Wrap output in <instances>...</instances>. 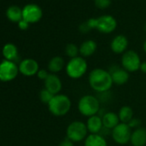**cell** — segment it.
Returning <instances> with one entry per match:
<instances>
[{
	"label": "cell",
	"instance_id": "6da1fadb",
	"mask_svg": "<svg viewBox=\"0 0 146 146\" xmlns=\"http://www.w3.org/2000/svg\"><path fill=\"white\" fill-rule=\"evenodd\" d=\"M89 84L98 94L108 92L113 85L110 72L102 68H95L89 74Z\"/></svg>",
	"mask_w": 146,
	"mask_h": 146
},
{
	"label": "cell",
	"instance_id": "7a4b0ae2",
	"mask_svg": "<svg viewBox=\"0 0 146 146\" xmlns=\"http://www.w3.org/2000/svg\"><path fill=\"white\" fill-rule=\"evenodd\" d=\"M88 63L86 59L81 56L70 58L65 64L66 75L71 79H79L87 72Z\"/></svg>",
	"mask_w": 146,
	"mask_h": 146
},
{
	"label": "cell",
	"instance_id": "3957f363",
	"mask_svg": "<svg viewBox=\"0 0 146 146\" xmlns=\"http://www.w3.org/2000/svg\"><path fill=\"white\" fill-rule=\"evenodd\" d=\"M71 101L70 97L64 94H58L53 96L48 103V109L52 114L57 117L66 115L71 108Z\"/></svg>",
	"mask_w": 146,
	"mask_h": 146
},
{
	"label": "cell",
	"instance_id": "277c9868",
	"mask_svg": "<svg viewBox=\"0 0 146 146\" xmlns=\"http://www.w3.org/2000/svg\"><path fill=\"white\" fill-rule=\"evenodd\" d=\"M79 113L85 117H91L98 114L101 109V103L97 97L92 95H85L82 96L78 103Z\"/></svg>",
	"mask_w": 146,
	"mask_h": 146
},
{
	"label": "cell",
	"instance_id": "5b68a950",
	"mask_svg": "<svg viewBox=\"0 0 146 146\" xmlns=\"http://www.w3.org/2000/svg\"><path fill=\"white\" fill-rule=\"evenodd\" d=\"M87 22L91 29H97L103 34H110L117 28L116 19L109 15H104L98 18H90Z\"/></svg>",
	"mask_w": 146,
	"mask_h": 146
},
{
	"label": "cell",
	"instance_id": "8992f818",
	"mask_svg": "<svg viewBox=\"0 0 146 146\" xmlns=\"http://www.w3.org/2000/svg\"><path fill=\"white\" fill-rule=\"evenodd\" d=\"M88 129L86 123L75 120L70 123L66 128V137L73 143H79L84 141L88 136Z\"/></svg>",
	"mask_w": 146,
	"mask_h": 146
},
{
	"label": "cell",
	"instance_id": "52a82bcc",
	"mask_svg": "<svg viewBox=\"0 0 146 146\" xmlns=\"http://www.w3.org/2000/svg\"><path fill=\"white\" fill-rule=\"evenodd\" d=\"M142 61L138 53L134 50H127L122 54L121 67L129 73L136 72L139 70Z\"/></svg>",
	"mask_w": 146,
	"mask_h": 146
},
{
	"label": "cell",
	"instance_id": "ba28073f",
	"mask_svg": "<svg viewBox=\"0 0 146 146\" xmlns=\"http://www.w3.org/2000/svg\"><path fill=\"white\" fill-rule=\"evenodd\" d=\"M131 132L132 131L127 124L119 123L112 130L111 137L116 143L125 145L130 143Z\"/></svg>",
	"mask_w": 146,
	"mask_h": 146
},
{
	"label": "cell",
	"instance_id": "9c48e42d",
	"mask_svg": "<svg viewBox=\"0 0 146 146\" xmlns=\"http://www.w3.org/2000/svg\"><path fill=\"white\" fill-rule=\"evenodd\" d=\"M18 73V67L16 63L5 60L0 64V80L8 82L14 79Z\"/></svg>",
	"mask_w": 146,
	"mask_h": 146
},
{
	"label": "cell",
	"instance_id": "30bf717a",
	"mask_svg": "<svg viewBox=\"0 0 146 146\" xmlns=\"http://www.w3.org/2000/svg\"><path fill=\"white\" fill-rule=\"evenodd\" d=\"M108 71L111 74L113 84H116L118 86H121V85L125 84L129 81V78H130L129 72L122 67L113 65L108 70Z\"/></svg>",
	"mask_w": 146,
	"mask_h": 146
},
{
	"label": "cell",
	"instance_id": "8fae6325",
	"mask_svg": "<svg viewBox=\"0 0 146 146\" xmlns=\"http://www.w3.org/2000/svg\"><path fill=\"white\" fill-rule=\"evenodd\" d=\"M42 17L41 9L36 5H28L23 10V19L27 23H37Z\"/></svg>",
	"mask_w": 146,
	"mask_h": 146
},
{
	"label": "cell",
	"instance_id": "7c38bea8",
	"mask_svg": "<svg viewBox=\"0 0 146 146\" xmlns=\"http://www.w3.org/2000/svg\"><path fill=\"white\" fill-rule=\"evenodd\" d=\"M62 81L57 74L51 73L45 80V89L52 95H58L62 90Z\"/></svg>",
	"mask_w": 146,
	"mask_h": 146
},
{
	"label": "cell",
	"instance_id": "4fadbf2b",
	"mask_svg": "<svg viewBox=\"0 0 146 146\" xmlns=\"http://www.w3.org/2000/svg\"><path fill=\"white\" fill-rule=\"evenodd\" d=\"M110 47L113 52L116 54H123L127 51L128 47V40L123 35H116L110 43Z\"/></svg>",
	"mask_w": 146,
	"mask_h": 146
},
{
	"label": "cell",
	"instance_id": "5bb4252c",
	"mask_svg": "<svg viewBox=\"0 0 146 146\" xmlns=\"http://www.w3.org/2000/svg\"><path fill=\"white\" fill-rule=\"evenodd\" d=\"M19 70L23 75L31 77L37 74V72L39 71V64L35 59L28 58L20 63Z\"/></svg>",
	"mask_w": 146,
	"mask_h": 146
},
{
	"label": "cell",
	"instance_id": "9a60e30c",
	"mask_svg": "<svg viewBox=\"0 0 146 146\" xmlns=\"http://www.w3.org/2000/svg\"><path fill=\"white\" fill-rule=\"evenodd\" d=\"M86 125L90 134H100L103 128L102 119L98 114L89 117L86 121Z\"/></svg>",
	"mask_w": 146,
	"mask_h": 146
},
{
	"label": "cell",
	"instance_id": "2e32d148",
	"mask_svg": "<svg viewBox=\"0 0 146 146\" xmlns=\"http://www.w3.org/2000/svg\"><path fill=\"white\" fill-rule=\"evenodd\" d=\"M130 143L132 146H145L146 145V129L138 127L132 131Z\"/></svg>",
	"mask_w": 146,
	"mask_h": 146
},
{
	"label": "cell",
	"instance_id": "e0dca14e",
	"mask_svg": "<svg viewBox=\"0 0 146 146\" xmlns=\"http://www.w3.org/2000/svg\"><path fill=\"white\" fill-rule=\"evenodd\" d=\"M97 50V44L93 40H87L84 41L79 46V54L83 58H89L92 56Z\"/></svg>",
	"mask_w": 146,
	"mask_h": 146
},
{
	"label": "cell",
	"instance_id": "ac0fdd59",
	"mask_svg": "<svg viewBox=\"0 0 146 146\" xmlns=\"http://www.w3.org/2000/svg\"><path fill=\"white\" fill-rule=\"evenodd\" d=\"M102 119L103 127L109 129V130H113L115 126H117L120 123L118 113L114 112H111V111L106 112L104 115L102 117Z\"/></svg>",
	"mask_w": 146,
	"mask_h": 146
},
{
	"label": "cell",
	"instance_id": "d6986e66",
	"mask_svg": "<svg viewBox=\"0 0 146 146\" xmlns=\"http://www.w3.org/2000/svg\"><path fill=\"white\" fill-rule=\"evenodd\" d=\"M84 146H108V142L101 134H89L84 140Z\"/></svg>",
	"mask_w": 146,
	"mask_h": 146
},
{
	"label": "cell",
	"instance_id": "ffe728a7",
	"mask_svg": "<svg viewBox=\"0 0 146 146\" xmlns=\"http://www.w3.org/2000/svg\"><path fill=\"white\" fill-rule=\"evenodd\" d=\"M64 67V59L61 56H55L52 58L48 63V70L53 74L60 72Z\"/></svg>",
	"mask_w": 146,
	"mask_h": 146
},
{
	"label": "cell",
	"instance_id": "44dd1931",
	"mask_svg": "<svg viewBox=\"0 0 146 146\" xmlns=\"http://www.w3.org/2000/svg\"><path fill=\"white\" fill-rule=\"evenodd\" d=\"M118 116L120 123L128 124L133 118V110L130 106H122L119 110Z\"/></svg>",
	"mask_w": 146,
	"mask_h": 146
},
{
	"label": "cell",
	"instance_id": "7402d4cb",
	"mask_svg": "<svg viewBox=\"0 0 146 146\" xmlns=\"http://www.w3.org/2000/svg\"><path fill=\"white\" fill-rule=\"evenodd\" d=\"M3 53H4V56L9 61H12V62L16 63V61L19 60L18 54H17V49L12 44L5 45L3 49Z\"/></svg>",
	"mask_w": 146,
	"mask_h": 146
},
{
	"label": "cell",
	"instance_id": "603a6c76",
	"mask_svg": "<svg viewBox=\"0 0 146 146\" xmlns=\"http://www.w3.org/2000/svg\"><path fill=\"white\" fill-rule=\"evenodd\" d=\"M7 17L12 22H20L23 18V11L17 6H11L7 11Z\"/></svg>",
	"mask_w": 146,
	"mask_h": 146
},
{
	"label": "cell",
	"instance_id": "cb8c5ba5",
	"mask_svg": "<svg viewBox=\"0 0 146 146\" xmlns=\"http://www.w3.org/2000/svg\"><path fill=\"white\" fill-rule=\"evenodd\" d=\"M65 54L70 58H76L79 54V47L74 43H69L65 46Z\"/></svg>",
	"mask_w": 146,
	"mask_h": 146
},
{
	"label": "cell",
	"instance_id": "d4e9b609",
	"mask_svg": "<svg viewBox=\"0 0 146 146\" xmlns=\"http://www.w3.org/2000/svg\"><path fill=\"white\" fill-rule=\"evenodd\" d=\"M53 96H54V95H52L51 92H49L47 90H46V89H43L41 91H40V101L43 102V103H45V104H47L48 105V103L52 101V99L53 98Z\"/></svg>",
	"mask_w": 146,
	"mask_h": 146
},
{
	"label": "cell",
	"instance_id": "484cf974",
	"mask_svg": "<svg viewBox=\"0 0 146 146\" xmlns=\"http://www.w3.org/2000/svg\"><path fill=\"white\" fill-rule=\"evenodd\" d=\"M111 5V0H95V5L102 10L107 9Z\"/></svg>",
	"mask_w": 146,
	"mask_h": 146
},
{
	"label": "cell",
	"instance_id": "4316f807",
	"mask_svg": "<svg viewBox=\"0 0 146 146\" xmlns=\"http://www.w3.org/2000/svg\"><path fill=\"white\" fill-rule=\"evenodd\" d=\"M141 123H142V121H141V119H138V118H135V117H133L131 120H130V122L127 124L130 127H131V129H137V128H138V127H141L140 125H141Z\"/></svg>",
	"mask_w": 146,
	"mask_h": 146
},
{
	"label": "cell",
	"instance_id": "83f0119b",
	"mask_svg": "<svg viewBox=\"0 0 146 146\" xmlns=\"http://www.w3.org/2000/svg\"><path fill=\"white\" fill-rule=\"evenodd\" d=\"M90 30H91V28H90V26L89 25V23H88L87 21L84 22V23H81L80 26H79V31H80L82 34H87V33H89Z\"/></svg>",
	"mask_w": 146,
	"mask_h": 146
},
{
	"label": "cell",
	"instance_id": "f1b7e54d",
	"mask_svg": "<svg viewBox=\"0 0 146 146\" xmlns=\"http://www.w3.org/2000/svg\"><path fill=\"white\" fill-rule=\"evenodd\" d=\"M37 76L41 80H46L47 78V77L49 76V73L45 69H41V70H39V71L37 72Z\"/></svg>",
	"mask_w": 146,
	"mask_h": 146
},
{
	"label": "cell",
	"instance_id": "f546056e",
	"mask_svg": "<svg viewBox=\"0 0 146 146\" xmlns=\"http://www.w3.org/2000/svg\"><path fill=\"white\" fill-rule=\"evenodd\" d=\"M58 146H74V143L70 141V139H68L67 137H65L59 143Z\"/></svg>",
	"mask_w": 146,
	"mask_h": 146
},
{
	"label": "cell",
	"instance_id": "4dcf8cb0",
	"mask_svg": "<svg viewBox=\"0 0 146 146\" xmlns=\"http://www.w3.org/2000/svg\"><path fill=\"white\" fill-rule=\"evenodd\" d=\"M19 27L21 29H27L29 28V23H27L25 20H21L19 22Z\"/></svg>",
	"mask_w": 146,
	"mask_h": 146
},
{
	"label": "cell",
	"instance_id": "1f68e13d",
	"mask_svg": "<svg viewBox=\"0 0 146 146\" xmlns=\"http://www.w3.org/2000/svg\"><path fill=\"white\" fill-rule=\"evenodd\" d=\"M139 70L144 74H146V61H142L141 64H140V68Z\"/></svg>",
	"mask_w": 146,
	"mask_h": 146
},
{
	"label": "cell",
	"instance_id": "d6a6232c",
	"mask_svg": "<svg viewBox=\"0 0 146 146\" xmlns=\"http://www.w3.org/2000/svg\"><path fill=\"white\" fill-rule=\"evenodd\" d=\"M143 49L144 52L146 53V40H145V41L143 42Z\"/></svg>",
	"mask_w": 146,
	"mask_h": 146
},
{
	"label": "cell",
	"instance_id": "836d02e7",
	"mask_svg": "<svg viewBox=\"0 0 146 146\" xmlns=\"http://www.w3.org/2000/svg\"><path fill=\"white\" fill-rule=\"evenodd\" d=\"M144 30H145V32H146V24L144 25Z\"/></svg>",
	"mask_w": 146,
	"mask_h": 146
}]
</instances>
